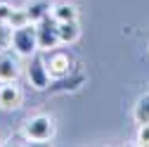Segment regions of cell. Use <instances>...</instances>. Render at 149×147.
Returning <instances> with one entry per match:
<instances>
[{"instance_id": "obj_1", "label": "cell", "mask_w": 149, "mask_h": 147, "mask_svg": "<svg viewBox=\"0 0 149 147\" xmlns=\"http://www.w3.org/2000/svg\"><path fill=\"white\" fill-rule=\"evenodd\" d=\"M12 52H17L19 57H31L38 52V36H36V24H24L12 29V38H10Z\"/></svg>"}, {"instance_id": "obj_2", "label": "cell", "mask_w": 149, "mask_h": 147, "mask_svg": "<svg viewBox=\"0 0 149 147\" xmlns=\"http://www.w3.org/2000/svg\"><path fill=\"white\" fill-rule=\"evenodd\" d=\"M54 135V121L45 114H36L24 121V138L33 142H45Z\"/></svg>"}, {"instance_id": "obj_3", "label": "cell", "mask_w": 149, "mask_h": 147, "mask_svg": "<svg viewBox=\"0 0 149 147\" xmlns=\"http://www.w3.org/2000/svg\"><path fill=\"white\" fill-rule=\"evenodd\" d=\"M36 36H38V50H54L62 41H59V29H57V19L52 14H47L45 19H40L36 24Z\"/></svg>"}, {"instance_id": "obj_4", "label": "cell", "mask_w": 149, "mask_h": 147, "mask_svg": "<svg viewBox=\"0 0 149 147\" xmlns=\"http://www.w3.org/2000/svg\"><path fill=\"white\" fill-rule=\"evenodd\" d=\"M26 78L29 83L36 88V90H45L50 88V69L45 64V57H40V55H31L29 57V64H26Z\"/></svg>"}, {"instance_id": "obj_5", "label": "cell", "mask_w": 149, "mask_h": 147, "mask_svg": "<svg viewBox=\"0 0 149 147\" xmlns=\"http://www.w3.org/2000/svg\"><path fill=\"white\" fill-rule=\"evenodd\" d=\"M45 64H47V69H50V76L57 78V81L64 78V76H69V71L73 69V60L69 57L66 52H62V50H47Z\"/></svg>"}, {"instance_id": "obj_6", "label": "cell", "mask_w": 149, "mask_h": 147, "mask_svg": "<svg viewBox=\"0 0 149 147\" xmlns=\"http://www.w3.org/2000/svg\"><path fill=\"white\" fill-rule=\"evenodd\" d=\"M22 100H24V93L14 81H5L0 85V109H7V112L17 109L22 104Z\"/></svg>"}, {"instance_id": "obj_7", "label": "cell", "mask_w": 149, "mask_h": 147, "mask_svg": "<svg viewBox=\"0 0 149 147\" xmlns=\"http://www.w3.org/2000/svg\"><path fill=\"white\" fill-rule=\"evenodd\" d=\"M19 55H12V52H7V50H3L0 52V81H17L19 78V71H22V66H19Z\"/></svg>"}, {"instance_id": "obj_8", "label": "cell", "mask_w": 149, "mask_h": 147, "mask_svg": "<svg viewBox=\"0 0 149 147\" xmlns=\"http://www.w3.org/2000/svg\"><path fill=\"white\" fill-rule=\"evenodd\" d=\"M24 10H26L29 22H31V24H38L40 19H45V17L50 14L52 5L47 3V0H29V3L24 5Z\"/></svg>"}, {"instance_id": "obj_9", "label": "cell", "mask_w": 149, "mask_h": 147, "mask_svg": "<svg viewBox=\"0 0 149 147\" xmlns=\"http://www.w3.org/2000/svg\"><path fill=\"white\" fill-rule=\"evenodd\" d=\"M50 14L57 22H76L78 19V10H76V5H71V3H54Z\"/></svg>"}, {"instance_id": "obj_10", "label": "cell", "mask_w": 149, "mask_h": 147, "mask_svg": "<svg viewBox=\"0 0 149 147\" xmlns=\"http://www.w3.org/2000/svg\"><path fill=\"white\" fill-rule=\"evenodd\" d=\"M57 29H59V41L62 43H76L78 36H81L78 19L76 22H57Z\"/></svg>"}, {"instance_id": "obj_11", "label": "cell", "mask_w": 149, "mask_h": 147, "mask_svg": "<svg viewBox=\"0 0 149 147\" xmlns=\"http://www.w3.org/2000/svg\"><path fill=\"white\" fill-rule=\"evenodd\" d=\"M133 116H135L137 123H149V93H144V95L135 102Z\"/></svg>"}, {"instance_id": "obj_12", "label": "cell", "mask_w": 149, "mask_h": 147, "mask_svg": "<svg viewBox=\"0 0 149 147\" xmlns=\"http://www.w3.org/2000/svg\"><path fill=\"white\" fill-rule=\"evenodd\" d=\"M24 24H31L29 17H26V10H24V7H14L10 22H7V26H10V29H17V26H24Z\"/></svg>"}, {"instance_id": "obj_13", "label": "cell", "mask_w": 149, "mask_h": 147, "mask_svg": "<svg viewBox=\"0 0 149 147\" xmlns=\"http://www.w3.org/2000/svg\"><path fill=\"white\" fill-rule=\"evenodd\" d=\"M10 38H12V29L0 22V52L10 48Z\"/></svg>"}, {"instance_id": "obj_14", "label": "cell", "mask_w": 149, "mask_h": 147, "mask_svg": "<svg viewBox=\"0 0 149 147\" xmlns=\"http://www.w3.org/2000/svg\"><path fill=\"white\" fill-rule=\"evenodd\" d=\"M137 142H140V145H149V123H140V131H137Z\"/></svg>"}, {"instance_id": "obj_15", "label": "cell", "mask_w": 149, "mask_h": 147, "mask_svg": "<svg viewBox=\"0 0 149 147\" xmlns=\"http://www.w3.org/2000/svg\"><path fill=\"white\" fill-rule=\"evenodd\" d=\"M12 5H7V3H0V22L3 24H7L10 22V17H12Z\"/></svg>"}]
</instances>
